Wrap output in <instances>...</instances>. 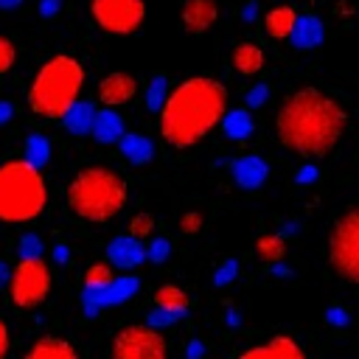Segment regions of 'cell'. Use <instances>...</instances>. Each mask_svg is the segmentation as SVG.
I'll list each match as a JSON object with an SVG mask.
<instances>
[{
  "label": "cell",
  "instance_id": "1",
  "mask_svg": "<svg viewBox=\"0 0 359 359\" xmlns=\"http://www.w3.org/2000/svg\"><path fill=\"white\" fill-rule=\"evenodd\" d=\"M348 126V109L320 87L289 93L275 112L278 143L300 157H325Z\"/></svg>",
  "mask_w": 359,
  "mask_h": 359
},
{
  "label": "cell",
  "instance_id": "2",
  "mask_svg": "<svg viewBox=\"0 0 359 359\" xmlns=\"http://www.w3.org/2000/svg\"><path fill=\"white\" fill-rule=\"evenodd\" d=\"M224 115L227 87L213 76H191L168 93L160 109V135L171 149H191L222 126Z\"/></svg>",
  "mask_w": 359,
  "mask_h": 359
},
{
  "label": "cell",
  "instance_id": "3",
  "mask_svg": "<svg viewBox=\"0 0 359 359\" xmlns=\"http://www.w3.org/2000/svg\"><path fill=\"white\" fill-rule=\"evenodd\" d=\"M67 208L76 219L87 224L112 222L126 205V182L118 171L107 165H87L67 182Z\"/></svg>",
  "mask_w": 359,
  "mask_h": 359
},
{
  "label": "cell",
  "instance_id": "4",
  "mask_svg": "<svg viewBox=\"0 0 359 359\" xmlns=\"http://www.w3.org/2000/svg\"><path fill=\"white\" fill-rule=\"evenodd\" d=\"M84 65L76 56L56 53L50 56L28 87V107L34 115L45 121H62L73 104H79V93L84 87Z\"/></svg>",
  "mask_w": 359,
  "mask_h": 359
},
{
  "label": "cell",
  "instance_id": "5",
  "mask_svg": "<svg viewBox=\"0 0 359 359\" xmlns=\"http://www.w3.org/2000/svg\"><path fill=\"white\" fill-rule=\"evenodd\" d=\"M48 205V185L36 165L28 160L0 163V222L25 224L42 216Z\"/></svg>",
  "mask_w": 359,
  "mask_h": 359
},
{
  "label": "cell",
  "instance_id": "6",
  "mask_svg": "<svg viewBox=\"0 0 359 359\" xmlns=\"http://www.w3.org/2000/svg\"><path fill=\"white\" fill-rule=\"evenodd\" d=\"M325 252L334 275L359 286V205L337 216L325 241Z\"/></svg>",
  "mask_w": 359,
  "mask_h": 359
},
{
  "label": "cell",
  "instance_id": "7",
  "mask_svg": "<svg viewBox=\"0 0 359 359\" xmlns=\"http://www.w3.org/2000/svg\"><path fill=\"white\" fill-rule=\"evenodd\" d=\"M50 283L53 275L42 258H20L8 275V303L14 309L31 311L48 300Z\"/></svg>",
  "mask_w": 359,
  "mask_h": 359
},
{
  "label": "cell",
  "instance_id": "8",
  "mask_svg": "<svg viewBox=\"0 0 359 359\" xmlns=\"http://www.w3.org/2000/svg\"><path fill=\"white\" fill-rule=\"evenodd\" d=\"M109 359H168L165 337L146 323H132L115 331Z\"/></svg>",
  "mask_w": 359,
  "mask_h": 359
},
{
  "label": "cell",
  "instance_id": "9",
  "mask_svg": "<svg viewBox=\"0 0 359 359\" xmlns=\"http://www.w3.org/2000/svg\"><path fill=\"white\" fill-rule=\"evenodd\" d=\"M90 17L104 34L129 36L146 20V0H90Z\"/></svg>",
  "mask_w": 359,
  "mask_h": 359
},
{
  "label": "cell",
  "instance_id": "10",
  "mask_svg": "<svg viewBox=\"0 0 359 359\" xmlns=\"http://www.w3.org/2000/svg\"><path fill=\"white\" fill-rule=\"evenodd\" d=\"M137 95V79L132 73H123V70H115V73H107L98 87H95V98L104 109H115V107H123L129 104L132 98Z\"/></svg>",
  "mask_w": 359,
  "mask_h": 359
},
{
  "label": "cell",
  "instance_id": "11",
  "mask_svg": "<svg viewBox=\"0 0 359 359\" xmlns=\"http://www.w3.org/2000/svg\"><path fill=\"white\" fill-rule=\"evenodd\" d=\"M236 359H309V353L292 334H272L264 342L241 351Z\"/></svg>",
  "mask_w": 359,
  "mask_h": 359
},
{
  "label": "cell",
  "instance_id": "12",
  "mask_svg": "<svg viewBox=\"0 0 359 359\" xmlns=\"http://www.w3.org/2000/svg\"><path fill=\"white\" fill-rule=\"evenodd\" d=\"M219 20V3L216 0H182L180 6V22L182 31L191 36L208 34Z\"/></svg>",
  "mask_w": 359,
  "mask_h": 359
},
{
  "label": "cell",
  "instance_id": "13",
  "mask_svg": "<svg viewBox=\"0 0 359 359\" xmlns=\"http://www.w3.org/2000/svg\"><path fill=\"white\" fill-rule=\"evenodd\" d=\"M107 261L115 269H132L140 261H146V247H143V241L132 238L129 233L126 236H115L109 241V247H107Z\"/></svg>",
  "mask_w": 359,
  "mask_h": 359
},
{
  "label": "cell",
  "instance_id": "14",
  "mask_svg": "<svg viewBox=\"0 0 359 359\" xmlns=\"http://www.w3.org/2000/svg\"><path fill=\"white\" fill-rule=\"evenodd\" d=\"M22 359H79V351H76V345H73L70 339L45 334V337H39V339L25 351Z\"/></svg>",
  "mask_w": 359,
  "mask_h": 359
},
{
  "label": "cell",
  "instance_id": "15",
  "mask_svg": "<svg viewBox=\"0 0 359 359\" xmlns=\"http://www.w3.org/2000/svg\"><path fill=\"white\" fill-rule=\"evenodd\" d=\"M266 177H269V165L258 154H244L233 163V180L241 188H261L266 182Z\"/></svg>",
  "mask_w": 359,
  "mask_h": 359
},
{
  "label": "cell",
  "instance_id": "16",
  "mask_svg": "<svg viewBox=\"0 0 359 359\" xmlns=\"http://www.w3.org/2000/svg\"><path fill=\"white\" fill-rule=\"evenodd\" d=\"M297 11L294 6H275L264 14V34L269 39H289L294 25H297Z\"/></svg>",
  "mask_w": 359,
  "mask_h": 359
},
{
  "label": "cell",
  "instance_id": "17",
  "mask_svg": "<svg viewBox=\"0 0 359 359\" xmlns=\"http://www.w3.org/2000/svg\"><path fill=\"white\" fill-rule=\"evenodd\" d=\"M230 62L241 76H258L266 65V53L258 42H238L230 53Z\"/></svg>",
  "mask_w": 359,
  "mask_h": 359
},
{
  "label": "cell",
  "instance_id": "18",
  "mask_svg": "<svg viewBox=\"0 0 359 359\" xmlns=\"http://www.w3.org/2000/svg\"><path fill=\"white\" fill-rule=\"evenodd\" d=\"M323 36H325V28H323V22L314 17V14H300L297 17V25H294V31H292V45L297 48V50H311V48H317L320 42H323Z\"/></svg>",
  "mask_w": 359,
  "mask_h": 359
},
{
  "label": "cell",
  "instance_id": "19",
  "mask_svg": "<svg viewBox=\"0 0 359 359\" xmlns=\"http://www.w3.org/2000/svg\"><path fill=\"white\" fill-rule=\"evenodd\" d=\"M188 306H191V300H188V292H185L182 286H177V283H163V286L154 289V309L182 317V314L188 311Z\"/></svg>",
  "mask_w": 359,
  "mask_h": 359
},
{
  "label": "cell",
  "instance_id": "20",
  "mask_svg": "<svg viewBox=\"0 0 359 359\" xmlns=\"http://www.w3.org/2000/svg\"><path fill=\"white\" fill-rule=\"evenodd\" d=\"M93 135H95V140H101V143H121V140H123V121H121V115L112 112V109H101V112L95 115Z\"/></svg>",
  "mask_w": 359,
  "mask_h": 359
},
{
  "label": "cell",
  "instance_id": "21",
  "mask_svg": "<svg viewBox=\"0 0 359 359\" xmlns=\"http://www.w3.org/2000/svg\"><path fill=\"white\" fill-rule=\"evenodd\" d=\"M95 107L90 104V101H79V104H73V109L62 118V123L67 126V132H73V135H84V132H93V123H95Z\"/></svg>",
  "mask_w": 359,
  "mask_h": 359
},
{
  "label": "cell",
  "instance_id": "22",
  "mask_svg": "<svg viewBox=\"0 0 359 359\" xmlns=\"http://www.w3.org/2000/svg\"><path fill=\"white\" fill-rule=\"evenodd\" d=\"M112 283H115V266L109 261H95V264H90L84 269V289L87 292L104 294Z\"/></svg>",
  "mask_w": 359,
  "mask_h": 359
},
{
  "label": "cell",
  "instance_id": "23",
  "mask_svg": "<svg viewBox=\"0 0 359 359\" xmlns=\"http://www.w3.org/2000/svg\"><path fill=\"white\" fill-rule=\"evenodd\" d=\"M121 151H123V157H126L129 163L140 165V163H149V160H151L154 146H151V140L143 137V135H123V140H121Z\"/></svg>",
  "mask_w": 359,
  "mask_h": 359
},
{
  "label": "cell",
  "instance_id": "24",
  "mask_svg": "<svg viewBox=\"0 0 359 359\" xmlns=\"http://www.w3.org/2000/svg\"><path fill=\"white\" fill-rule=\"evenodd\" d=\"M222 132L233 140H244L252 132V118L247 109H227L224 121H222Z\"/></svg>",
  "mask_w": 359,
  "mask_h": 359
},
{
  "label": "cell",
  "instance_id": "25",
  "mask_svg": "<svg viewBox=\"0 0 359 359\" xmlns=\"http://www.w3.org/2000/svg\"><path fill=\"white\" fill-rule=\"evenodd\" d=\"M255 252H258L261 261L278 264V261H283V255H286V238H283L280 233H266V236H261V238L255 241Z\"/></svg>",
  "mask_w": 359,
  "mask_h": 359
},
{
  "label": "cell",
  "instance_id": "26",
  "mask_svg": "<svg viewBox=\"0 0 359 359\" xmlns=\"http://www.w3.org/2000/svg\"><path fill=\"white\" fill-rule=\"evenodd\" d=\"M135 289H137V278L126 275L123 280H115V283L101 294V306H104V303H121V300L132 297V294H135Z\"/></svg>",
  "mask_w": 359,
  "mask_h": 359
},
{
  "label": "cell",
  "instance_id": "27",
  "mask_svg": "<svg viewBox=\"0 0 359 359\" xmlns=\"http://www.w3.org/2000/svg\"><path fill=\"white\" fill-rule=\"evenodd\" d=\"M25 160L31 165H36V168L48 160V140L42 135H31L28 137V143H25Z\"/></svg>",
  "mask_w": 359,
  "mask_h": 359
},
{
  "label": "cell",
  "instance_id": "28",
  "mask_svg": "<svg viewBox=\"0 0 359 359\" xmlns=\"http://www.w3.org/2000/svg\"><path fill=\"white\" fill-rule=\"evenodd\" d=\"M154 233V216L151 213H137L129 219V236L137 241H146Z\"/></svg>",
  "mask_w": 359,
  "mask_h": 359
},
{
  "label": "cell",
  "instance_id": "29",
  "mask_svg": "<svg viewBox=\"0 0 359 359\" xmlns=\"http://www.w3.org/2000/svg\"><path fill=\"white\" fill-rule=\"evenodd\" d=\"M165 98H168V79L165 76H154V81L149 87V107L160 112L163 104H165Z\"/></svg>",
  "mask_w": 359,
  "mask_h": 359
},
{
  "label": "cell",
  "instance_id": "30",
  "mask_svg": "<svg viewBox=\"0 0 359 359\" xmlns=\"http://www.w3.org/2000/svg\"><path fill=\"white\" fill-rule=\"evenodd\" d=\"M14 62H17V45L0 34V76L8 73L14 67Z\"/></svg>",
  "mask_w": 359,
  "mask_h": 359
},
{
  "label": "cell",
  "instance_id": "31",
  "mask_svg": "<svg viewBox=\"0 0 359 359\" xmlns=\"http://www.w3.org/2000/svg\"><path fill=\"white\" fill-rule=\"evenodd\" d=\"M171 252V241L168 238H154L151 247H146V258L149 261H163Z\"/></svg>",
  "mask_w": 359,
  "mask_h": 359
},
{
  "label": "cell",
  "instance_id": "32",
  "mask_svg": "<svg viewBox=\"0 0 359 359\" xmlns=\"http://www.w3.org/2000/svg\"><path fill=\"white\" fill-rule=\"evenodd\" d=\"M180 230H182L185 236H194V233H199V230H202V216H199L196 210L185 213V216L180 219Z\"/></svg>",
  "mask_w": 359,
  "mask_h": 359
},
{
  "label": "cell",
  "instance_id": "33",
  "mask_svg": "<svg viewBox=\"0 0 359 359\" xmlns=\"http://www.w3.org/2000/svg\"><path fill=\"white\" fill-rule=\"evenodd\" d=\"M236 272H238V264H236V261H227V264L222 266V272H216V278H213V280L222 286V283H227V280H230Z\"/></svg>",
  "mask_w": 359,
  "mask_h": 359
},
{
  "label": "cell",
  "instance_id": "34",
  "mask_svg": "<svg viewBox=\"0 0 359 359\" xmlns=\"http://www.w3.org/2000/svg\"><path fill=\"white\" fill-rule=\"evenodd\" d=\"M266 90H269L266 84H258V87H252V93H250V104H252V107L264 104V101H266V95H269Z\"/></svg>",
  "mask_w": 359,
  "mask_h": 359
},
{
  "label": "cell",
  "instance_id": "35",
  "mask_svg": "<svg viewBox=\"0 0 359 359\" xmlns=\"http://www.w3.org/2000/svg\"><path fill=\"white\" fill-rule=\"evenodd\" d=\"M8 345H11V339H8V328H6V323L0 320V359L8 356Z\"/></svg>",
  "mask_w": 359,
  "mask_h": 359
},
{
  "label": "cell",
  "instance_id": "36",
  "mask_svg": "<svg viewBox=\"0 0 359 359\" xmlns=\"http://www.w3.org/2000/svg\"><path fill=\"white\" fill-rule=\"evenodd\" d=\"M328 320H334V323H348V314H345L342 309H337V306H334V309L328 311Z\"/></svg>",
  "mask_w": 359,
  "mask_h": 359
},
{
  "label": "cell",
  "instance_id": "37",
  "mask_svg": "<svg viewBox=\"0 0 359 359\" xmlns=\"http://www.w3.org/2000/svg\"><path fill=\"white\" fill-rule=\"evenodd\" d=\"M11 115H14V107H11L8 101H0V123H3V121H8Z\"/></svg>",
  "mask_w": 359,
  "mask_h": 359
},
{
  "label": "cell",
  "instance_id": "38",
  "mask_svg": "<svg viewBox=\"0 0 359 359\" xmlns=\"http://www.w3.org/2000/svg\"><path fill=\"white\" fill-rule=\"evenodd\" d=\"M314 174H317L314 168H300V171H297V182H311Z\"/></svg>",
  "mask_w": 359,
  "mask_h": 359
},
{
  "label": "cell",
  "instance_id": "39",
  "mask_svg": "<svg viewBox=\"0 0 359 359\" xmlns=\"http://www.w3.org/2000/svg\"><path fill=\"white\" fill-rule=\"evenodd\" d=\"M53 11H59V0H45V3H42V14L48 17V14H53Z\"/></svg>",
  "mask_w": 359,
  "mask_h": 359
},
{
  "label": "cell",
  "instance_id": "40",
  "mask_svg": "<svg viewBox=\"0 0 359 359\" xmlns=\"http://www.w3.org/2000/svg\"><path fill=\"white\" fill-rule=\"evenodd\" d=\"M22 0H0V8H17Z\"/></svg>",
  "mask_w": 359,
  "mask_h": 359
}]
</instances>
